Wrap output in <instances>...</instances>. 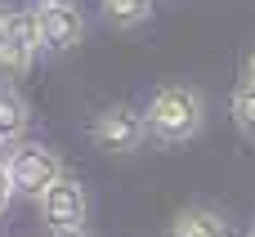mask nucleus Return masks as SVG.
I'll return each instance as SVG.
<instances>
[{"instance_id": "obj_10", "label": "nucleus", "mask_w": 255, "mask_h": 237, "mask_svg": "<svg viewBox=\"0 0 255 237\" xmlns=\"http://www.w3.org/2000/svg\"><path fill=\"white\" fill-rule=\"evenodd\" d=\"M229 108H233V125H238L247 139H255V85L251 81H242V85L233 90Z\"/></svg>"}, {"instance_id": "obj_11", "label": "nucleus", "mask_w": 255, "mask_h": 237, "mask_svg": "<svg viewBox=\"0 0 255 237\" xmlns=\"http://www.w3.org/2000/svg\"><path fill=\"white\" fill-rule=\"evenodd\" d=\"M13 202V179H9V166H4V152H0V215L9 211Z\"/></svg>"}, {"instance_id": "obj_4", "label": "nucleus", "mask_w": 255, "mask_h": 237, "mask_svg": "<svg viewBox=\"0 0 255 237\" xmlns=\"http://www.w3.org/2000/svg\"><path fill=\"white\" fill-rule=\"evenodd\" d=\"M40 45H36V22L31 13H18V9H4L0 13V72L4 76H22L31 72Z\"/></svg>"}, {"instance_id": "obj_17", "label": "nucleus", "mask_w": 255, "mask_h": 237, "mask_svg": "<svg viewBox=\"0 0 255 237\" xmlns=\"http://www.w3.org/2000/svg\"><path fill=\"white\" fill-rule=\"evenodd\" d=\"M0 13H4V9H0Z\"/></svg>"}, {"instance_id": "obj_5", "label": "nucleus", "mask_w": 255, "mask_h": 237, "mask_svg": "<svg viewBox=\"0 0 255 237\" xmlns=\"http://www.w3.org/2000/svg\"><path fill=\"white\" fill-rule=\"evenodd\" d=\"M31 22H36V45L40 54H72L81 40H85V13L76 4H63V9H31Z\"/></svg>"}, {"instance_id": "obj_3", "label": "nucleus", "mask_w": 255, "mask_h": 237, "mask_svg": "<svg viewBox=\"0 0 255 237\" xmlns=\"http://www.w3.org/2000/svg\"><path fill=\"white\" fill-rule=\"evenodd\" d=\"M90 139L103 148V152H139L143 139H148V125H143V112L130 108V103H108L94 121H90Z\"/></svg>"}, {"instance_id": "obj_16", "label": "nucleus", "mask_w": 255, "mask_h": 237, "mask_svg": "<svg viewBox=\"0 0 255 237\" xmlns=\"http://www.w3.org/2000/svg\"><path fill=\"white\" fill-rule=\"evenodd\" d=\"M0 152H4V143H0Z\"/></svg>"}, {"instance_id": "obj_9", "label": "nucleus", "mask_w": 255, "mask_h": 237, "mask_svg": "<svg viewBox=\"0 0 255 237\" xmlns=\"http://www.w3.org/2000/svg\"><path fill=\"white\" fill-rule=\"evenodd\" d=\"M99 13H103L108 27L130 31V27H143L157 13V0H99Z\"/></svg>"}, {"instance_id": "obj_2", "label": "nucleus", "mask_w": 255, "mask_h": 237, "mask_svg": "<svg viewBox=\"0 0 255 237\" xmlns=\"http://www.w3.org/2000/svg\"><path fill=\"white\" fill-rule=\"evenodd\" d=\"M4 166H9V179H13V197H31V202H40L63 179V161L45 143H18V148H9Z\"/></svg>"}, {"instance_id": "obj_15", "label": "nucleus", "mask_w": 255, "mask_h": 237, "mask_svg": "<svg viewBox=\"0 0 255 237\" xmlns=\"http://www.w3.org/2000/svg\"><path fill=\"white\" fill-rule=\"evenodd\" d=\"M247 237H255V224H251V229H247Z\"/></svg>"}, {"instance_id": "obj_6", "label": "nucleus", "mask_w": 255, "mask_h": 237, "mask_svg": "<svg viewBox=\"0 0 255 237\" xmlns=\"http://www.w3.org/2000/svg\"><path fill=\"white\" fill-rule=\"evenodd\" d=\"M36 206H40V220L49 229H85V188L72 175H63Z\"/></svg>"}, {"instance_id": "obj_7", "label": "nucleus", "mask_w": 255, "mask_h": 237, "mask_svg": "<svg viewBox=\"0 0 255 237\" xmlns=\"http://www.w3.org/2000/svg\"><path fill=\"white\" fill-rule=\"evenodd\" d=\"M170 237H233V229L215 206H184L170 224Z\"/></svg>"}, {"instance_id": "obj_1", "label": "nucleus", "mask_w": 255, "mask_h": 237, "mask_svg": "<svg viewBox=\"0 0 255 237\" xmlns=\"http://www.w3.org/2000/svg\"><path fill=\"white\" fill-rule=\"evenodd\" d=\"M139 112H143L148 139H157V143H188L206 125V99H202V90H193L184 81L157 85Z\"/></svg>"}, {"instance_id": "obj_13", "label": "nucleus", "mask_w": 255, "mask_h": 237, "mask_svg": "<svg viewBox=\"0 0 255 237\" xmlns=\"http://www.w3.org/2000/svg\"><path fill=\"white\" fill-rule=\"evenodd\" d=\"M36 9H63V4H76V0H31Z\"/></svg>"}, {"instance_id": "obj_14", "label": "nucleus", "mask_w": 255, "mask_h": 237, "mask_svg": "<svg viewBox=\"0 0 255 237\" xmlns=\"http://www.w3.org/2000/svg\"><path fill=\"white\" fill-rule=\"evenodd\" d=\"M247 81L255 85V54H251V63H247Z\"/></svg>"}, {"instance_id": "obj_8", "label": "nucleus", "mask_w": 255, "mask_h": 237, "mask_svg": "<svg viewBox=\"0 0 255 237\" xmlns=\"http://www.w3.org/2000/svg\"><path fill=\"white\" fill-rule=\"evenodd\" d=\"M27 121H31L27 99L13 85H0V143H18L27 134Z\"/></svg>"}, {"instance_id": "obj_12", "label": "nucleus", "mask_w": 255, "mask_h": 237, "mask_svg": "<svg viewBox=\"0 0 255 237\" xmlns=\"http://www.w3.org/2000/svg\"><path fill=\"white\" fill-rule=\"evenodd\" d=\"M49 237H94L90 229H49Z\"/></svg>"}]
</instances>
